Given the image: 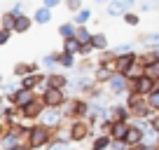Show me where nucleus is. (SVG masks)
Listing matches in <instances>:
<instances>
[{
    "mask_svg": "<svg viewBox=\"0 0 159 150\" xmlns=\"http://www.w3.org/2000/svg\"><path fill=\"white\" fill-rule=\"evenodd\" d=\"M5 38H7V33H0V45L5 42Z\"/></svg>",
    "mask_w": 159,
    "mask_h": 150,
    "instance_id": "nucleus-18",
    "label": "nucleus"
},
{
    "mask_svg": "<svg viewBox=\"0 0 159 150\" xmlns=\"http://www.w3.org/2000/svg\"><path fill=\"white\" fill-rule=\"evenodd\" d=\"M148 75H150V77H154V80L159 77V59L152 61V63H148Z\"/></svg>",
    "mask_w": 159,
    "mask_h": 150,
    "instance_id": "nucleus-1",
    "label": "nucleus"
},
{
    "mask_svg": "<svg viewBox=\"0 0 159 150\" xmlns=\"http://www.w3.org/2000/svg\"><path fill=\"white\" fill-rule=\"evenodd\" d=\"M35 16H38V21H47V16H49V14H47V10H40Z\"/></svg>",
    "mask_w": 159,
    "mask_h": 150,
    "instance_id": "nucleus-10",
    "label": "nucleus"
},
{
    "mask_svg": "<svg viewBox=\"0 0 159 150\" xmlns=\"http://www.w3.org/2000/svg\"><path fill=\"white\" fill-rule=\"evenodd\" d=\"M152 127H154V129H157V131H159V115H157V117H154V122H152Z\"/></svg>",
    "mask_w": 159,
    "mask_h": 150,
    "instance_id": "nucleus-15",
    "label": "nucleus"
},
{
    "mask_svg": "<svg viewBox=\"0 0 159 150\" xmlns=\"http://www.w3.org/2000/svg\"><path fill=\"white\" fill-rule=\"evenodd\" d=\"M124 134H129L124 124H117V127H115V136H124Z\"/></svg>",
    "mask_w": 159,
    "mask_h": 150,
    "instance_id": "nucleus-7",
    "label": "nucleus"
},
{
    "mask_svg": "<svg viewBox=\"0 0 159 150\" xmlns=\"http://www.w3.org/2000/svg\"><path fill=\"white\" fill-rule=\"evenodd\" d=\"M143 40L150 42V45H159V33H150V35H145Z\"/></svg>",
    "mask_w": 159,
    "mask_h": 150,
    "instance_id": "nucleus-5",
    "label": "nucleus"
},
{
    "mask_svg": "<svg viewBox=\"0 0 159 150\" xmlns=\"http://www.w3.org/2000/svg\"><path fill=\"white\" fill-rule=\"evenodd\" d=\"M28 99H30L28 91H21V94H19V103H28Z\"/></svg>",
    "mask_w": 159,
    "mask_h": 150,
    "instance_id": "nucleus-9",
    "label": "nucleus"
},
{
    "mask_svg": "<svg viewBox=\"0 0 159 150\" xmlns=\"http://www.w3.org/2000/svg\"><path fill=\"white\" fill-rule=\"evenodd\" d=\"M94 45L96 47H103L105 45V38H103V35H96V38H94Z\"/></svg>",
    "mask_w": 159,
    "mask_h": 150,
    "instance_id": "nucleus-8",
    "label": "nucleus"
},
{
    "mask_svg": "<svg viewBox=\"0 0 159 150\" xmlns=\"http://www.w3.org/2000/svg\"><path fill=\"white\" fill-rule=\"evenodd\" d=\"M47 101H49V103L52 105H54V103H61V94H59V91H49V94H47Z\"/></svg>",
    "mask_w": 159,
    "mask_h": 150,
    "instance_id": "nucleus-3",
    "label": "nucleus"
},
{
    "mask_svg": "<svg viewBox=\"0 0 159 150\" xmlns=\"http://www.w3.org/2000/svg\"><path fill=\"white\" fill-rule=\"evenodd\" d=\"M77 38H80V40H82V42H84V40H89V35H87L84 30H80V33H77Z\"/></svg>",
    "mask_w": 159,
    "mask_h": 150,
    "instance_id": "nucleus-14",
    "label": "nucleus"
},
{
    "mask_svg": "<svg viewBox=\"0 0 159 150\" xmlns=\"http://www.w3.org/2000/svg\"><path fill=\"white\" fill-rule=\"evenodd\" d=\"M148 103H150V108H154V110H159V89H157V91H152V94H150V99H148Z\"/></svg>",
    "mask_w": 159,
    "mask_h": 150,
    "instance_id": "nucleus-2",
    "label": "nucleus"
},
{
    "mask_svg": "<svg viewBox=\"0 0 159 150\" xmlns=\"http://www.w3.org/2000/svg\"><path fill=\"white\" fill-rule=\"evenodd\" d=\"M0 113H2V108H0Z\"/></svg>",
    "mask_w": 159,
    "mask_h": 150,
    "instance_id": "nucleus-19",
    "label": "nucleus"
},
{
    "mask_svg": "<svg viewBox=\"0 0 159 150\" xmlns=\"http://www.w3.org/2000/svg\"><path fill=\"white\" fill-rule=\"evenodd\" d=\"M126 138H129L131 143H134V141H138V138H140V131H138V129H131V131H129V136H126Z\"/></svg>",
    "mask_w": 159,
    "mask_h": 150,
    "instance_id": "nucleus-6",
    "label": "nucleus"
},
{
    "mask_svg": "<svg viewBox=\"0 0 159 150\" xmlns=\"http://www.w3.org/2000/svg\"><path fill=\"white\" fill-rule=\"evenodd\" d=\"M45 2H47V5H49V7H52V5H56L59 0H45Z\"/></svg>",
    "mask_w": 159,
    "mask_h": 150,
    "instance_id": "nucleus-17",
    "label": "nucleus"
},
{
    "mask_svg": "<svg viewBox=\"0 0 159 150\" xmlns=\"http://www.w3.org/2000/svg\"><path fill=\"white\" fill-rule=\"evenodd\" d=\"M28 28V19H19V30H26Z\"/></svg>",
    "mask_w": 159,
    "mask_h": 150,
    "instance_id": "nucleus-13",
    "label": "nucleus"
},
{
    "mask_svg": "<svg viewBox=\"0 0 159 150\" xmlns=\"http://www.w3.org/2000/svg\"><path fill=\"white\" fill-rule=\"evenodd\" d=\"M131 61H134V56H122V61H119V68H122V70H126V68H129V66H131Z\"/></svg>",
    "mask_w": 159,
    "mask_h": 150,
    "instance_id": "nucleus-4",
    "label": "nucleus"
},
{
    "mask_svg": "<svg viewBox=\"0 0 159 150\" xmlns=\"http://www.w3.org/2000/svg\"><path fill=\"white\" fill-rule=\"evenodd\" d=\"M112 87H115V89H122V87H124V80H122V77H115Z\"/></svg>",
    "mask_w": 159,
    "mask_h": 150,
    "instance_id": "nucleus-11",
    "label": "nucleus"
},
{
    "mask_svg": "<svg viewBox=\"0 0 159 150\" xmlns=\"http://www.w3.org/2000/svg\"><path fill=\"white\" fill-rule=\"evenodd\" d=\"M68 2H70V7H77L80 5V0H68Z\"/></svg>",
    "mask_w": 159,
    "mask_h": 150,
    "instance_id": "nucleus-16",
    "label": "nucleus"
},
{
    "mask_svg": "<svg viewBox=\"0 0 159 150\" xmlns=\"http://www.w3.org/2000/svg\"><path fill=\"white\" fill-rule=\"evenodd\" d=\"M126 21H129L131 26H136V24H138V16H136V14H126Z\"/></svg>",
    "mask_w": 159,
    "mask_h": 150,
    "instance_id": "nucleus-12",
    "label": "nucleus"
}]
</instances>
